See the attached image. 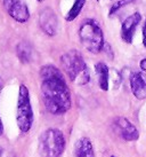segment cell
<instances>
[{"label": "cell", "instance_id": "cell-1", "mask_svg": "<svg viewBox=\"0 0 146 157\" xmlns=\"http://www.w3.org/2000/svg\"><path fill=\"white\" fill-rule=\"evenodd\" d=\"M40 79L41 96L46 109L56 116L68 113L72 105V99L63 72L53 64H46L40 69Z\"/></svg>", "mask_w": 146, "mask_h": 157}, {"label": "cell", "instance_id": "cell-2", "mask_svg": "<svg viewBox=\"0 0 146 157\" xmlns=\"http://www.w3.org/2000/svg\"><path fill=\"white\" fill-rule=\"evenodd\" d=\"M60 64L70 80L78 86L90 82V71L82 54L78 49H71L60 56Z\"/></svg>", "mask_w": 146, "mask_h": 157}, {"label": "cell", "instance_id": "cell-3", "mask_svg": "<svg viewBox=\"0 0 146 157\" xmlns=\"http://www.w3.org/2000/svg\"><path fill=\"white\" fill-rule=\"evenodd\" d=\"M79 38L81 45L89 53L98 54L104 49L105 39L99 23L94 18H86L79 28Z\"/></svg>", "mask_w": 146, "mask_h": 157}, {"label": "cell", "instance_id": "cell-4", "mask_svg": "<svg viewBox=\"0 0 146 157\" xmlns=\"http://www.w3.org/2000/svg\"><path fill=\"white\" fill-rule=\"evenodd\" d=\"M65 147V136L58 128H47L39 136L38 151L41 157H60L64 153Z\"/></svg>", "mask_w": 146, "mask_h": 157}, {"label": "cell", "instance_id": "cell-5", "mask_svg": "<svg viewBox=\"0 0 146 157\" xmlns=\"http://www.w3.org/2000/svg\"><path fill=\"white\" fill-rule=\"evenodd\" d=\"M33 109L31 105L30 92L24 84L18 88L17 107H16V123L22 133H27L33 125Z\"/></svg>", "mask_w": 146, "mask_h": 157}, {"label": "cell", "instance_id": "cell-6", "mask_svg": "<svg viewBox=\"0 0 146 157\" xmlns=\"http://www.w3.org/2000/svg\"><path fill=\"white\" fill-rule=\"evenodd\" d=\"M4 6L9 16L16 22L25 23L30 18V10L22 0H4Z\"/></svg>", "mask_w": 146, "mask_h": 157}, {"label": "cell", "instance_id": "cell-7", "mask_svg": "<svg viewBox=\"0 0 146 157\" xmlns=\"http://www.w3.org/2000/svg\"><path fill=\"white\" fill-rule=\"evenodd\" d=\"M114 130L118 132L122 139L128 142H133L139 139V131L138 128L129 119L125 117H118L113 122Z\"/></svg>", "mask_w": 146, "mask_h": 157}, {"label": "cell", "instance_id": "cell-8", "mask_svg": "<svg viewBox=\"0 0 146 157\" xmlns=\"http://www.w3.org/2000/svg\"><path fill=\"white\" fill-rule=\"evenodd\" d=\"M39 24L47 36H55L58 31V18L52 8H43L39 15Z\"/></svg>", "mask_w": 146, "mask_h": 157}, {"label": "cell", "instance_id": "cell-9", "mask_svg": "<svg viewBox=\"0 0 146 157\" xmlns=\"http://www.w3.org/2000/svg\"><path fill=\"white\" fill-rule=\"evenodd\" d=\"M142 21V15L141 13H133L130 16L126 18L122 25H121L120 36L121 39L125 41L126 44H131L133 40V36L136 32L138 24Z\"/></svg>", "mask_w": 146, "mask_h": 157}, {"label": "cell", "instance_id": "cell-10", "mask_svg": "<svg viewBox=\"0 0 146 157\" xmlns=\"http://www.w3.org/2000/svg\"><path fill=\"white\" fill-rule=\"evenodd\" d=\"M129 86L131 93L137 100H145L146 99V80L142 72L133 71L129 76Z\"/></svg>", "mask_w": 146, "mask_h": 157}, {"label": "cell", "instance_id": "cell-11", "mask_svg": "<svg viewBox=\"0 0 146 157\" xmlns=\"http://www.w3.org/2000/svg\"><path fill=\"white\" fill-rule=\"evenodd\" d=\"M74 156L75 157H95L94 144L89 138L82 136L77 140L74 146Z\"/></svg>", "mask_w": 146, "mask_h": 157}, {"label": "cell", "instance_id": "cell-12", "mask_svg": "<svg viewBox=\"0 0 146 157\" xmlns=\"http://www.w3.org/2000/svg\"><path fill=\"white\" fill-rule=\"evenodd\" d=\"M95 74L97 77L98 86L102 91L110 90V69L104 62H98L95 64Z\"/></svg>", "mask_w": 146, "mask_h": 157}, {"label": "cell", "instance_id": "cell-13", "mask_svg": "<svg viewBox=\"0 0 146 157\" xmlns=\"http://www.w3.org/2000/svg\"><path fill=\"white\" fill-rule=\"evenodd\" d=\"M16 54L22 63H29L32 60V54H33L32 46L26 41H21L16 47Z\"/></svg>", "mask_w": 146, "mask_h": 157}, {"label": "cell", "instance_id": "cell-14", "mask_svg": "<svg viewBox=\"0 0 146 157\" xmlns=\"http://www.w3.org/2000/svg\"><path fill=\"white\" fill-rule=\"evenodd\" d=\"M85 5H86V0H74L72 7L70 8L68 14L65 15V20H66L68 22L74 21V20L80 15L81 10L83 9V7H85Z\"/></svg>", "mask_w": 146, "mask_h": 157}, {"label": "cell", "instance_id": "cell-15", "mask_svg": "<svg viewBox=\"0 0 146 157\" xmlns=\"http://www.w3.org/2000/svg\"><path fill=\"white\" fill-rule=\"evenodd\" d=\"M135 1H136V0H118L116 2H114V4L111 6V8L108 10V16H113V15L118 13L120 9L125 8L126 6L133 4Z\"/></svg>", "mask_w": 146, "mask_h": 157}, {"label": "cell", "instance_id": "cell-16", "mask_svg": "<svg viewBox=\"0 0 146 157\" xmlns=\"http://www.w3.org/2000/svg\"><path fill=\"white\" fill-rule=\"evenodd\" d=\"M143 45L146 48V20L145 23H144V26H143Z\"/></svg>", "mask_w": 146, "mask_h": 157}, {"label": "cell", "instance_id": "cell-17", "mask_svg": "<svg viewBox=\"0 0 146 157\" xmlns=\"http://www.w3.org/2000/svg\"><path fill=\"white\" fill-rule=\"evenodd\" d=\"M139 67H141V69L142 70L146 71V57L145 59H143V60H141V62H139Z\"/></svg>", "mask_w": 146, "mask_h": 157}, {"label": "cell", "instance_id": "cell-18", "mask_svg": "<svg viewBox=\"0 0 146 157\" xmlns=\"http://www.w3.org/2000/svg\"><path fill=\"white\" fill-rule=\"evenodd\" d=\"M2 133H4V124L1 122V118H0V136L2 135Z\"/></svg>", "mask_w": 146, "mask_h": 157}, {"label": "cell", "instance_id": "cell-19", "mask_svg": "<svg viewBox=\"0 0 146 157\" xmlns=\"http://www.w3.org/2000/svg\"><path fill=\"white\" fill-rule=\"evenodd\" d=\"M2 153H4V151H2V149H1V148H0V157H1V156H2Z\"/></svg>", "mask_w": 146, "mask_h": 157}, {"label": "cell", "instance_id": "cell-20", "mask_svg": "<svg viewBox=\"0 0 146 157\" xmlns=\"http://www.w3.org/2000/svg\"><path fill=\"white\" fill-rule=\"evenodd\" d=\"M1 87H2V83H1V79H0V91H1Z\"/></svg>", "mask_w": 146, "mask_h": 157}, {"label": "cell", "instance_id": "cell-21", "mask_svg": "<svg viewBox=\"0 0 146 157\" xmlns=\"http://www.w3.org/2000/svg\"><path fill=\"white\" fill-rule=\"evenodd\" d=\"M38 1H40V2H41V1H43V0H38Z\"/></svg>", "mask_w": 146, "mask_h": 157}, {"label": "cell", "instance_id": "cell-22", "mask_svg": "<svg viewBox=\"0 0 146 157\" xmlns=\"http://www.w3.org/2000/svg\"><path fill=\"white\" fill-rule=\"evenodd\" d=\"M110 157H116V156H113V155H112V156H110Z\"/></svg>", "mask_w": 146, "mask_h": 157}, {"label": "cell", "instance_id": "cell-23", "mask_svg": "<svg viewBox=\"0 0 146 157\" xmlns=\"http://www.w3.org/2000/svg\"><path fill=\"white\" fill-rule=\"evenodd\" d=\"M98 1H99V0H98Z\"/></svg>", "mask_w": 146, "mask_h": 157}]
</instances>
